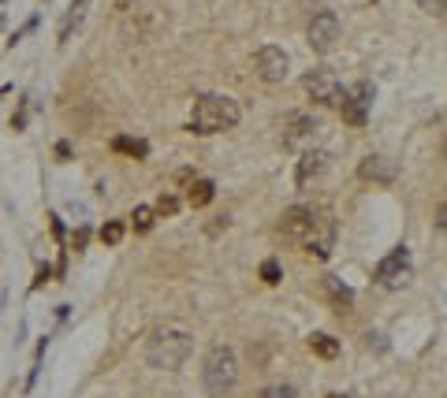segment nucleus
<instances>
[{
  "mask_svg": "<svg viewBox=\"0 0 447 398\" xmlns=\"http://www.w3.org/2000/svg\"><path fill=\"white\" fill-rule=\"evenodd\" d=\"M239 101L228 97V94H205L194 101L190 108V130L194 135H216V130H231L239 123Z\"/></svg>",
  "mask_w": 447,
  "mask_h": 398,
  "instance_id": "f257e3e1",
  "label": "nucleus"
},
{
  "mask_svg": "<svg viewBox=\"0 0 447 398\" xmlns=\"http://www.w3.org/2000/svg\"><path fill=\"white\" fill-rule=\"evenodd\" d=\"M190 347H194V339L187 335V331L161 328V331H153V339L146 347V361L153 368H179L190 357Z\"/></svg>",
  "mask_w": 447,
  "mask_h": 398,
  "instance_id": "f03ea898",
  "label": "nucleus"
},
{
  "mask_svg": "<svg viewBox=\"0 0 447 398\" xmlns=\"http://www.w3.org/2000/svg\"><path fill=\"white\" fill-rule=\"evenodd\" d=\"M202 380H205V391L213 398L228 394L235 383H239V357H235V350L231 347H213V350H209Z\"/></svg>",
  "mask_w": 447,
  "mask_h": 398,
  "instance_id": "7ed1b4c3",
  "label": "nucleus"
},
{
  "mask_svg": "<svg viewBox=\"0 0 447 398\" xmlns=\"http://www.w3.org/2000/svg\"><path fill=\"white\" fill-rule=\"evenodd\" d=\"M317 223H321V212H313L306 205H295V209L283 212L280 235H283V242H291V246H306L313 238V231H317Z\"/></svg>",
  "mask_w": 447,
  "mask_h": 398,
  "instance_id": "20e7f679",
  "label": "nucleus"
},
{
  "mask_svg": "<svg viewBox=\"0 0 447 398\" xmlns=\"http://www.w3.org/2000/svg\"><path fill=\"white\" fill-rule=\"evenodd\" d=\"M302 86H306V94L317 101V104H339L343 101V82H339V75L332 68H313L306 78H302Z\"/></svg>",
  "mask_w": 447,
  "mask_h": 398,
  "instance_id": "39448f33",
  "label": "nucleus"
},
{
  "mask_svg": "<svg viewBox=\"0 0 447 398\" xmlns=\"http://www.w3.org/2000/svg\"><path fill=\"white\" fill-rule=\"evenodd\" d=\"M410 275H414V261H410V254H406V246L391 249V254L376 264V280H380V287H388V290L406 287Z\"/></svg>",
  "mask_w": 447,
  "mask_h": 398,
  "instance_id": "423d86ee",
  "label": "nucleus"
},
{
  "mask_svg": "<svg viewBox=\"0 0 447 398\" xmlns=\"http://www.w3.org/2000/svg\"><path fill=\"white\" fill-rule=\"evenodd\" d=\"M369 108H373V86L369 82H358L350 94H343V101H339L343 123H350V127H362L365 119H369Z\"/></svg>",
  "mask_w": 447,
  "mask_h": 398,
  "instance_id": "0eeeda50",
  "label": "nucleus"
},
{
  "mask_svg": "<svg viewBox=\"0 0 447 398\" xmlns=\"http://www.w3.org/2000/svg\"><path fill=\"white\" fill-rule=\"evenodd\" d=\"M306 37H310V45L317 52H332V45L339 42V15L336 11H317L313 23H310V30H306Z\"/></svg>",
  "mask_w": 447,
  "mask_h": 398,
  "instance_id": "6e6552de",
  "label": "nucleus"
},
{
  "mask_svg": "<svg viewBox=\"0 0 447 398\" xmlns=\"http://www.w3.org/2000/svg\"><path fill=\"white\" fill-rule=\"evenodd\" d=\"M257 75L265 78V82H283L287 78V52L280 45L257 49Z\"/></svg>",
  "mask_w": 447,
  "mask_h": 398,
  "instance_id": "1a4fd4ad",
  "label": "nucleus"
},
{
  "mask_svg": "<svg viewBox=\"0 0 447 398\" xmlns=\"http://www.w3.org/2000/svg\"><path fill=\"white\" fill-rule=\"evenodd\" d=\"M358 175L365 182H396L399 168H396V161H388V156H365L362 168H358Z\"/></svg>",
  "mask_w": 447,
  "mask_h": 398,
  "instance_id": "9d476101",
  "label": "nucleus"
},
{
  "mask_svg": "<svg viewBox=\"0 0 447 398\" xmlns=\"http://www.w3.org/2000/svg\"><path fill=\"white\" fill-rule=\"evenodd\" d=\"M328 168V153H321V149H313V153H306V156H302V161H298V171H295V182H298V187H310V182L313 179H317L321 175V171Z\"/></svg>",
  "mask_w": 447,
  "mask_h": 398,
  "instance_id": "9b49d317",
  "label": "nucleus"
},
{
  "mask_svg": "<svg viewBox=\"0 0 447 398\" xmlns=\"http://www.w3.org/2000/svg\"><path fill=\"white\" fill-rule=\"evenodd\" d=\"M283 130H287V135H283V142L291 145V142H298V138H310L313 130H317V119H313V116H306V112H291V116L283 119Z\"/></svg>",
  "mask_w": 447,
  "mask_h": 398,
  "instance_id": "f8f14e48",
  "label": "nucleus"
},
{
  "mask_svg": "<svg viewBox=\"0 0 447 398\" xmlns=\"http://www.w3.org/2000/svg\"><path fill=\"white\" fill-rule=\"evenodd\" d=\"M86 8H90V0H75V4L68 8V15H63V23H60V34H56V42L63 45L71 37V30L78 23H82V15H86Z\"/></svg>",
  "mask_w": 447,
  "mask_h": 398,
  "instance_id": "ddd939ff",
  "label": "nucleus"
},
{
  "mask_svg": "<svg viewBox=\"0 0 447 398\" xmlns=\"http://www.w3.org/2000/svg\"><path fill=\"white\" fill-rule=\"evenodd\" d=\"M213 194H216V187H213L209 179H194V182H190L187 201H190L194 209H202V205H209V201H213Z\"/></svg>",
  "mask_w": 447,
  "mask_h": 398,
  "instance_id": "4468645a",
  "label": "nucleus"
},
{
  "mask_svg": "<svg viewBox=\"0 0 447 398\" xmlns=\"http://www.w3.org/2000/svg\"><path fill=\"white\" fill-rule=\"evenodd\" d=\"M310 350L317 357H324V361H332V357L339 354V342L332 335H324V331H317V335H310Z\"/></svg>",
  "mask_w": 447,
  "mask_h": 398,
  "instance_id": "2eb2a0df",
  "label": "nucleus"
},
{
  "mask_svg": "<svg viewBox=\"0 0 447 398\" xmlns=\"http://www.w3.org/2000/svg\"><path fill=\"white\" fill-rule=\"evenodd\" d=\"M112 149L116 153H130V156H138V161H142V156L149 153V145L146 142H135V138H112Z\"/></svg>",
  "mask_w": 447,
  "mask_h": 398,
  "instance_id": "dca6fc26",
  "label": "nucleus"
},
{
  "mask_svg": "<svg viewBox=\"0 0 447 398\" xmlns=\"http://www.w3.org/2000/svg\"><path fill=\"white\" fill-rule=\"evenodd\" d=\"M324 287H328V294H332V298H336L339 305H350V301H354L350 287H343V283L336 280V275H324Z\"/></svg>",
  "mask_w": 447,
  "mask_h": 398,
  "instance_id": "f3484780",
  "label": "nucleus"
},
{
  "mask_svg": "<svg viewBox=\"0 0 447 398\" xmlns=\"http://www.w3.org/2000/svg\"><path fill=\"white\" fill-rule=\"evenodd\" d=\"M123 223L120 220H109V223H104V228H101V242H109V246H116V242H120V238H123Z\"/></svg>",
  "mask_w": 447,
  "mask_h": 398,
  "instance_id": "a211bd4d",
  "label": "nucleus"
},
{
  "mask_svg": "<svg viewBox=\"0 0 447 398\" xmlns=\"http://www.w3.org/2000/svg\"><path fill=\"white\" fill-rule=\"evenodd\" d=\"M130 220H135V231H149V228H153V209L138 205V209H135V216H130Z\"/></svg>",
  "mask_w": 447,
  "mask_h": 398,
  "instance_id": "6ab92c4d",
  "label": "nucleus"
},
{
  "mask_svg": "<svg viewBox=\"0 0 447 398\" xmlns=\"http://www.w3.org/2000/svg\"><path fill=\"white\" fill-rule=\"evenodd\" d=\"M261 280H265V283H280L283 280V272H280V261H265V264H261Z\"/></svg>",
  "mask_w": 447,
  "mask_h": 398,
  "instance_id": "aec40b11",
  "label": "nucleus"
},
{
  "mask_svg": "<svg viewBox=\"0 0 447 398\" xmlns=\"http://www.w3.org/2000/svg\"><path fill=\"white\" fill-rule=\"evenodd\" d=\"M261 398H295V387H287V383H276V387H265Z\"/></svg>",
  "mask_w": 447,
  "mask_h": 398,
  "instance_id": "412c9836",
  "label": "nucleus"
},
{
  "mask_svg": "<svg viewBox=\"0 0 447 398\" xmlns=\"http://www.w3.org/2000/svg\"><path fill=\"white\" fill-rule=\"evenodd\" d=\"M179 209V201L172 194H161V201H157V212H164V216H172V212Z\"/></svg>",
  "mask_w": 447,
  "mask_h": 398,
  "instance_id": "4be33fe9",
  "label": "nucleus"
},
{
  "mask_svg": "<svg viewBox=\"0 0 447 398\" xmlns=\"http://www.w3.org/2000/svg\"><path fill=\"white\" fill-rule=\"evenodd\" d=\"M86 238H90V231H86V228H78V235H75V249H82V246H86Z\"/></svg>",
  "mask_w": 447,
  "mask_h": 398,
  "instance_id": "5701e85b",
  "label": "nucleus"
},
{
  "mask_svg": "<svg viewBox=\"0 0 447 398\" xmlns=\"http://www.w3.org/2000/svg\"><path fill=\"white\" fill-rule=\"evenodd\" d=\"M328 398H343V394H328Z\"/></svg>",
  "mask_w": 447,
  "mask_h": 398,
  "instance_id": "b1692460",
  "label": "nucleus"
}]
</instances>
